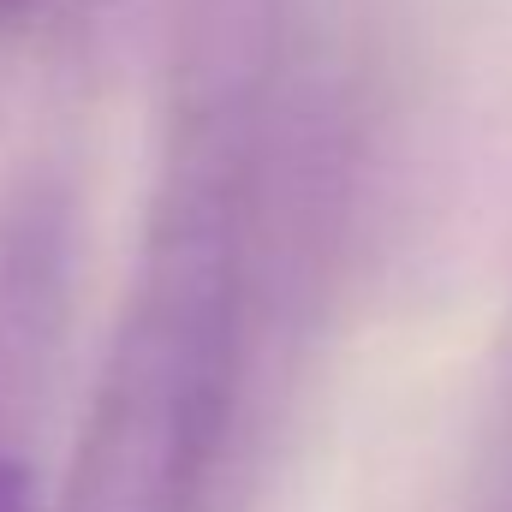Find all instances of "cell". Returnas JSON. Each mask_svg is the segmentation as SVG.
<instances>
[{
	"mask_svg": "<svg viewBox=\"0 0 512 512\" xmlns=\"http://www.w3.org/2000/svg\"><path fill=\"white\" fill-rule=\"evenodd\" d=\"M251 108L203 78L167 126L126 316L72 447L60 512H209L245 364Z\"/></svg>",
	"mask_w": 512,
	"mask_h": 512,
	"instance_id": "obj_1",
	"label": "cell"
},
{
	"mask_svg": "<svg viewBox=\"0 0 512 512\" xmlns=\"http://www.w3.org/2000/svg\"><path fill=\"white\" fill-rule=\"evenodd\" d=\"M0 512H42L36 501V483L18 459H0Z\"/></svg>",
	"mask_w": 512,
	"mask_h": 512,
	"instance_id": "obj_2",
	"label": "cell"
},
{
	"mask_svg": "<svg viewBox=\"0 0 512 512\" xmlns=\"http://www.w3.org/2000/svg\"><path fill=\"white\" fill-rule=\"evenodd\" d=\"M18 6H24V0H0V24H6V18H12Z\"/></svg>",
	"mask_w": 512,
	"mask_h": 512,
	"instance_id": "obj_3",
	"label": "cell"
}]
</instances>
